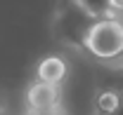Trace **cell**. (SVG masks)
Instances as JSON below:
<instances>
[{
    "label": "cell",
    "mask_w": 123,
    "mask_h": 115,
    "mask_svg": "<svg viewBox=\"0 0 123 115\" xmlns=\"http://www.w3.org/2000/svg\"><path fill=\"white\" fill-rule=\"evenodd\" d=\"M66 5H69V7H64V2H62L59 12H57L55 33H57V38L64 40L66 45H74L78 49H83L85 35H88V31H90L95 16H90L78 2H74V0H66Z\"/></svg>",
    "instance_id": "7a4b0ae2"
},
{
    "label": "cell",
    "mask_w": 123,
    "mask_h": 115,
    "mask_svg": "<svg viewBox=\"0 0 123 115\" xmlns=\"http://www.w3.org/2000/svg\"><path fill=\"white\" fill-rule=\"evenodd\" d=\"M24 115H69L62 106H57V108H52V110H26Z\"/></svg>",
    "instance_id": "52a82bcc"
},
{
    "label": "cell",
    "mask_w": 123,
    "mask_h": 115,
    "mask_svg": "<svg viewBox=\"0 0 123 115\" xmlns=\"http://www.w3.org/2000/svg\"><path fill=\"white\" fill-rule=\"evenodd\" d=\"M62 106V87L33 80L26 89V110H52Z\"/></svg>",
    "instance_id": "3957f363"
},
{
    "label": "cell",
    "mask_w": 123,
    "mask_h": 115,
    "mask_svg": "<svg viewBox=\"0 0 123 115\" xmlns=\"http://www.w3.org/2000/svg\"><path fill=\"white\" fill-rule=\"evenodd\" d=\"M83 49L104 63L118 61L123 57V21L116 16L95 19L85 35Z\"/></svg>",
    "instance_id": "6da1fadb"
},
{
    "label": "cell",
    "mask_w": 123,
    "mask_h": 115,
    "mask_svg": "<svg viewBox=\"0 0 123 115\" xmlns=\"http://www.w3.org/2000/svg\"><path fill=\"white\" fill-rule=\"evenodd\" d=\"M111 115H123V87L118 89V103H116V108H114Z\"/></svg>",
    "instance_id": "ba28073f"
},
{
    "label": "cell",
    "mask_w": 123,
    "mask_h": 115,
    "mask_svg": "<svg viewBox=\"0 0 123 115\" xmlns=\"http://www.w3.org/2000/svg\"><path fill=\"white\" fill-rule=\"evenodd\" d=\"M76 2L90 16H95V19H102V16H109V14H111V5H109V0H76Z\"/></svg>",
    "instance_id": "8992f818"
},
{
    "label": "cell",
    "mask_w": 123,
    "mask_h": 115,
    "mask_svg": "<svg viewBox=\"0 0 123 115\" xmlns=\"http://www.w3.org/2000/svg\"><path fill=\"white\" fill-rule=\"evenodd\" d=\"M66 73H69V66L62 57H45L36 68V80L47 85H62Z\"/></svg>",
    "instance_id": "277c9868"
},
{
    "label": "cell",
    "mask_w": 123,
    "mask_h": 115,
    "mask_svg": "<svg viewBox=\"0 0 123 115\" xmlns=\"http://www.w3.org/2000/svg\"><path fill=\"white\" fill-rule=\"evenodd\" d=\"M95 115H102V113H95Z\"/></svg>",
    "instance_id": "8fae6325"
},
{
    "label": "cell",
    "mask_w": 123,
    "mask_h": 115,
    "mask_svg": "<svg viewBox=\"0 0 123 115\" xmlns=\"http://www.w3.org/2000/svg\"><path fill=\"white\" fill-rule=\"evenodd\" d=\"M118 103V89L114 87H104L99 94H97V110L95 113H102V115H111L114 108Z\"/></svg>",
    "instance_id": "5b68a950"
},
{
    "label": "cell",
    "mask_w": 123,
    "mask_h": 115,
    "mask_svg": "<svg viewBox=\"0 0 123 115\" xmlns=\"http://www.w3.org/2000/svg\"><path fill=\"white\" fill-rule=\"evenodd\" d=\"M109 5H111V14H114V12L123 14V0H109Z\"/></svg>",
    "instance_id": "9c48e42d"
},
{
    "label": "cell",
    "mask_w": 123,
    "mask_h": 115,
    "mask_svg": "<svg viewBox=\"0 0 123 115\" xmlns=\"http://www.w3.org/2000/svg\"><path fill=\"white\" fill-rule=\"evenodd\" d=\"M0 115H7V101H5L2 92H0Z\"/></svg>",
    "instance_id": "30bf717a"
}]
</instances>
